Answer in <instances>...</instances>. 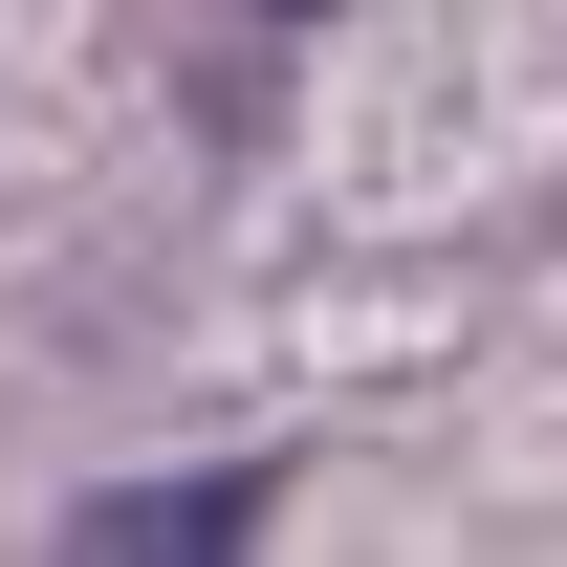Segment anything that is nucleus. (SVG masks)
I'll list each match as a JSON object with an SVG mask.
<instances>
[{
	"label": "nucleus",
	"mask_w": 567,
	"mask_h": 567,
	"mask_svg": "<svg viewBox=\"0 0 567 567\" xmlns=\"http://www.w3.org/2000/svg\"><path fill=\"white\" fill-rule=\"evenodd\" d=\"M240 524H262V481H110L66 546L87 567H153V546H240Z\"/></svg>",
	"instance_id": "obj_1"
},
{
	"label": "nucleus",
	"mask_w": 567,
	"mask_h": 567,
	"mask_svg": "<svg viewBox=\"0 0 567 567\" xmlns=\"http://www.w3.org/2000/svg\"><path fill=\"white\" fill-rule=\"evenodd\" d=\"M262 22H328V0H262Z\"/></svg>",
	"instance_id": "obj_2"
}]
</instances>
